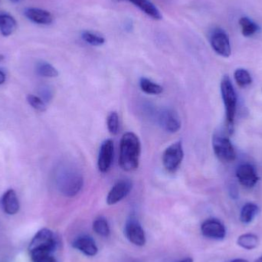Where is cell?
Returning <instances> with one entry per match:
<instances>
[{"mask_svg": "<svg viewBox=\"0 0 262 262\" xmlns=\"http://www.w3.org/2000/svg\"><path fill=\"white\" fill-rule=\"evenodd\" d=\"M141 144L140 139L134 133L127 132L123 135L120 143L119 164L127 172L136 170L140 163Z\"/></svg>", "mask_w": 262, "mask_h": 262, "instance_id": "1", "label": "cell"}, {"mask_svg": "<svg viewBox=\"0 0 262 262\" xmlns=\"http://www.w3.org/2000/svg\"><path fill=\"white\" fill-rule=\"evenodd\" d=\"M57 247V239L53 232L42 229L37 232L29 245V253L33 262H41L52 257Z\"/></svg>", "mask_w": 262, "mask_h": 262, "instance_id": "2", "label": "cell"}, {"mask_svg": "<svg viewBox=\"0 0 262 262\" xmlns=\"http://www.w3.org/2000/svg\"><path fill=\"white\" fill-rule=\"evenodd\" d=\"M57 187L66 197H74L79 193L84 185V179L79 170L75 167H64L58 174Z\"/></svg>", "mask_w": 262, "mask_h": 262, "instance_id": "3", "label": "cell"}, {"mask_svg": "<svg viewBox=\"0 0 262 262\" xmlns=\"http://www.w3.org/2000/svg\"><path fill=\"white\" fill-rule=\"evenodd\" d=\"M221 92L226 107V119L229 126L232 127L236 112L237 97L232 82L228 76H225L222 80Z\"/></svg>", "mask_w": 262, "mask_h": 262, "instance_id": "4", "label": "cell"}, {"mask_svg": "<svg viewBox=\"0 0 262 262\" xmlns=\"http://www.w3.org/2000/svg\"><path fill=\"white\" fill-rule=\"evenodd\" d=\"M184 157L183 144L181 141L176 142L168 146L163 152V166L169 172H175L181 165Z\"/></svg>", "mask_w": 262, "mask_h": 262, "instance_id": "5", "label": "cell"}, {"mask_svg": "<svg viewBox=\"0 0 262 262\" xmlns=\"http://www.w3.org/2000/svg\"><path fill=\"white\" fill-rule=\"evenodd\" d=\"M214 152L223 162L234 161L236 158L235 149L229 138L220 134H215L212 138Z\"/></svg>", "mask_w": 262, "mask_h": 262, "instance_id": "6", "label": "cell"}, {"mask_svg": "<svg viewBox=\"0 0 262 262\" xmlns=\"http://www.w3.org/2000/svg\"><path fill=\"white\" fill-rule=\"evenodd\" d=\"M211 46L218 55L229 58L232 54L230 40L229 35L223 29H215L211 32L209 37Z\"/></svg>", "mask_w": 262, "mask_h": 262, "instance_id": "7", "label": "cell"}, {"mask_svg": "<svg viewBox=\"0 0 262 262\" xmlns=\"http://www.w3.org/2000/svg\"><path fill=\"white\" fill-rule=\"evenodd\" d=\"M114 154H115V145L111 139L104 140L100 147L98 155V166L100 172L105 173L108 172L113 163Z\"/></svg>", "mask_w": 262, "mask_h": 262, "instance_id": "8", "label": "cell"}, {"mask_svg": "<svg viewBox=\"0 0 262 262\" xmlns=\"http://www.w3.org/2000/svg\"><path fill=\"white\" fill-rule=\"evenodd\" d=\"M158 122L160 127L166 132H177L181 128V120L175 111L165 109L159 113Z\"/></svg>", "mask_w": 262, "mask_h": 262, "instance_id": "9", "label": "cell"}, {"mask_svg": "<svg viewBox=\"0 0 262 262\" xmlns=\"http://www.w3.org/2000/svg\"><path fill=\"white\" fill-rule=\"evenodd\" d=\"M126 237L133 244L137 246H144L146 243V235L141 225L135 218L127 220L124 229Z\"/></svg>", "mask_w": 262, "mask_h": 262, "instance_id": "10", "label": "cell"}, {"mask_svg": "<svg viewBox=\"0 0 262 262\" xmlns=\"http://www.w3.org/2000/svg\"><path fill=\"white\" fill-rule=\"evenodd\" d=\"M202 234L206 238L215 240L224 239L226 235V229L220 220L209 219L201 226Z\"/></svg>", "mask_w": 262, "mask_h": 262, "instance_id": "11", "label": "cell"}, {"mask_svg": "<svg viewBox=\"0 0 262 262\" xmlns=\"http://www.w3.org/2000/svg\"><path fill=\"white\" fill-rule=\"evenodd\" d=\"M132 187V183L129 180H121L118 181L112 188L107 195V204L112 206L124 200L130 193Z\"/></svg>", "mask_w": 262, "mask_h": 262, "instance_id": "12", "label": "cell"}, {"mask_svg": "<svg viewBox=\"0 0 262 262\" xmlns=\"http://www.w3.org/2000/svg\"><path fill=\"white\" fill-rule=\"evenodd\" d=\"M237 178L245 187L252 188L258 181L255 168L251 164H243L236 170Z\"/></svg>", "mask_w": 262, "mask_h": 262, "instance_id": "13", "label": "cell"}, {"mask_svg": "<svg viewBox=\"0 0 262 262\" xmlns=\"http://www.w3.org/2000/svg\"><path fill=\"white\" fill-rule=\"evenodd\" d=\"M25 15L32 23L38 25H49L53 21V16L49 11L38 8H27L24 11Z\"/></svg>", "mask_w": 262, "mask_h": 262, "instance_id": "14", "label": "cell"}, {"mask_svg": "<svg viewBox=\"0 0 262 262\" xmlns=\"http://www.w3.org/2000/svg\"><path fill=\"white\" fill-rule=\"evenodd\" d=\"M0 203L2 209L8 215H15L19 210V202L16 192L13 189H9L3 194Z\"/></svg>", "mask_w": 262, "mask_h": 262, "instance_id": "15", "label": "cell"}, {"mask_svg": "<svg viewBox=\"0 0 262 262\" xmlns=\"http://www.w3.org/2000/svg\"><path fill=\"white\" fill-rule=\"evenodd\" d=\"M72 246L87 256H95L98 253V249L95 242L93 238L87 235L77 238L72 243Z\"/></svg>", "mask_w": 262, "mask_h": 262, "instance_id": "16", "label": "cell"}, {"mask_svg": "<svg viewBox=\"0 0 262 262\" xmlns=\"http://www.w3.org/2000/svg\"><path fill=\"white\" fill-rule=\"evenodd\" d=\"M138 8L140 11L146 14L148 16L154 20H161L163 18L160 11L158 8L150 1V0H124Z\"/></svg>", "mask_w": 262, "mask_h": 262, "instance_id": "17", "label": "cell"}, {"mask_svg": "<svg viewBox=\"0 0 262 262\" xmlns=\"http://www.w3.org/2000/svg\"><path fill=\"white\" fill-rule=\"evenodd\" d=\"M17 29V21L8 14H0V33L5 37L12 35Z\"/></svg>", "mask_w": 262, "mask_h": 262, "instance_id": "18", "label": "cell"}, {"mask_svg": "<svg viewBox=\"0 0 262 262\" xmlns=\"http://www.w3.org/2000/svg\"><path fill=\"white\" fill-rule=\"evenodd\" d=\"M237 244L246 250H253L259 245V238L255 234H243L238 237L237 239Z\"/></svg>", "mask_w": 262, "mask_h": 262, "instance_id": "19", "label": "cell"}, {"mask_svg": "<svg viewBox=\"0 0 262 262\" xmlns=\"http://www.w3.org/2000/svg\"><path fill=\"white\" fill-rule=\"evenodd\" d=\"M259 208L256 204L249 203H246L241 210L240 220L244 224H249L253 221L254 219L258 215Z\"/></svg>", "mask_w": 262, "mask_h": 262, "instance_id": "20", "label": "cell"}, {"mask_svg": "<svg viewBox=\"0 0 262 262\" xmlns=\"http://www.w3.org/2000/svg\"><path fill=\"white\" fill-rule=\"evenodd\" d=\"M239 24L242 27V33L245 37L252 36L261 30L260 26L248 17H242Z\"/></svg>", "mask_w": 262, "mask_h": 262, "instance_id": "21", "label": "cell"}, {"mask_svg": "<svg viewBox=\"0 0 262 262\" xmlns=\"http://www.w3.org/2000/svg\"><path fill=\"white\" fill-rule=\"evenodd\" d=\"M140 89L147 95H158L163 92L162 86L146 78H140Z\"/></svg>", "mask_w": 262, "mask_h": 262, "instance_id": "22", "label": "cell"}, {"mask_svg": "<svg viewBox=\"0 0 262 262\" xmlns=\"http://www.w3.org/2000/svg\"><path fill=\"white\" fill-rule=\"evenodd\" d=\"M93 229L100 236L107 237L111 233L108 222L103 216L98 217L94 221Z\"/></svg>", "mask_w": 262, "mask_h": 262, "instance_id": "23", "label": "cell"}, {"mask_svg": "<svg viewBox=\"0 0 262 262\" xmlns=\"http://www.w3.org/2000/svg\"><path fill=\"white\" fill-rule=\"evenodd\" d=\"M81 38L86 43L92 46H101L105 42V38L102 35L92 31H84L81 33Z\"/></svg>", "mask_w": 262, "mask_h": 262, "instance_id": "24", "label": "cell"}, {"mask_svg": "<svg viewBox=\"0 0 262 262\" xmlns=\"http://www.w3.org/2000/svg\"><path fill=\"white\" fill-rule=\"evenodd\" d=\"M38 75L45 78H55L58 76V72L53 66L48 62H41L37 66Z\"/></svg>", "mask_w": 262, "mask_h": 262, "instance_id": "25", "label": "cell"}, {"mask_svg": "<svg viewBox=\"0 0 262 262\" xmlns=\"http://www.w3.org/2000/svg\"><path fill=\"white\" fill-rule=\"evenodd\" d=\"M235 81L240 87H246L252 82V76L248 71L245 69H237L234 74Z\"/></svg>", "mask_w": 262, "mask_h": 262, "instance_id": "26", "label": "cell"}, {"mask_svg": "<svg viewBox=\"0 0 262 262\" xmlns=\"http://www.w3.org/2000/svg\"><path fill=\"white\" fill-rule=\"evenodd\" d=\"M107 129L112 135H116L119 131V116L116 112H112L107 117Z\"/></svg>", "mask_w": 262, "mask_h": 262, "instance_id": "27", "label": "cell"}, {"mask_svg": "<svg viewBox=\"0 0 262 262\" xmlns=\"http://www.w3.org/2000/svg\"><path fill=\"white\" fill-rule=\"evenodd\" d=\"M27 101L29 105L32 106L35 110L41 112H46V102L39 97L33 95H29L27 96Z\"/></svg>", "mask_w": 262, "mask_h": 262, "instance_id": "28", "label": "cell"}, {"mask_svg": "<svg viewBox=\"0 0 262 262\" xmlns=\"http://www.w3.org/2000/svg\"><path fill=\"white\" fill-rule=\"evenodd\" d=\"M40 95L42 97L41 99H42L45 102H46H46H49L52 98V92H51V91L49 90L48 88H41Z\"/></svg>", "mask_w": 262, "mask_h": 262, "instance_id": "29", "label": "cell"}, {"mask_svg": "<svg viewBox=\"0 0 262 262\" xmlns=\"http://www.w3.org/2000/svg\"><path fill=\"white\" fill-rule=\"evenodd\" d=\"M5 81H6V75L4 72L0 70V84H4Z\"/></svg>", "mask_w": 262, "mask_h": 262, "instance_id": "30", "label": "cell"}, {"mask_svg": "<svg viewBox=\"0 0 262 262\" xmlns=\"http://www.w3.org/2000/svg\"><path fill=\"white\" fill-rule=\"evenodd\" d=\"M226 262H249L248 260L244 259V258H235V259L229 260Z\"/></svg>", "mask_w": 262, "mask_h": 262, "instance_id": "31", "label": "cell"}, {"mask_svg": "<svg viewBox=\"0 0 262 262\" xmlns=\"http://www.w3.org/2000/svg\"><path fill=\"white\" fill-rule=\"evenodd\" d=\"M175 262H193V259L191 258H183V259L180 260V261H177Z\"/></svg>", "mask_w": 262, "mask_h": 262, "instance_id": "32", "label": "cell"}, {"mask_svg": "<svg viewBox=\"0 0 262 262\" xmlns=\"http://www.w3.org/2000/svg\"><path fill=\"white\" fill-rule=\"evenodd\" d=\"M41 262H57L56 260H55V258H54L53 256L50 257V258H48V259L45 260V261H42Z\"/></svg>", "mask_w": 262, "mask_h": 262, "instance_id": "33", "label": "cell"}, {"mask_svg": "<svg viewBox=\"0 0 262 262\" xmlns=\"http://www.w3.org/2000/svg\"><path fill=\"white\" fill-rule=\"evenodd\" d=\"M9 1L12 2L13 3H19L21 0H9Z\"/></svg>", "mask_w": 262, "mask_h": 262, "instance_id": "34", "label": "cell"}, {"mask_svg": "<svg viewBox=\"0 0 262 262\" xmlns=\"http://www.w3.org/2000/svg\"><path fill=\"white\" fill-rule=\"evenodd\" d=\"M254 262H262V256L259 257V258H257L256 260H255Z\"/></svg>", "mask_w": 262, "mask_h": 262, "instance_id": "35", "label": "cell"}, {"mask_svg": "<svg viewBox=\"0 0 262 262\" xmlns=\"http://www.w3.org/2000/svg\"><path fill=\"white\" fill-rule=\"evenodd\" d=\"M4 55H0V62H1L2 61H3V60H4Z\"/></svg>", "mask_w": 262, "mask_h": 262, "instance_id": "36", "label": "cell"}, {"mask_svg": "<svg viewBox=\"0 0 262 262\" xmlns=\"http://www.w3.org/2000/svg\"><path fill=\"white\" fill-rule=\"evenodd\" d=\"M112 1H115V2H121V1H124V0H112Z\"/></svg>", "mask_w": 262, "mask_h": 262, "instance_id": "37", "label": "cell"}]
</instances>
